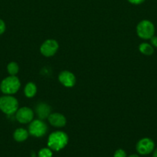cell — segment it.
Masks as SVG:
<instances>
[{"label":"cell","instance_id":"2e32d148","mask_svg":"<svg viewBox=\"0 0 157 157\" xmlns=\"http://www.w3.org/2000/svg\"><path fill=\"white\" fill-rule=\"evenodd\" d=\"M38 157H52V151L50 148H42L38 151Z\"/></svg>","mask_w":157,"mask_h":157},{"label":"cell","instance_id":"7c38bea8","mask_svg":"<svg viewBox=\"0 0 157 157\" xmlns=\"http://www.w3.org/2000/svg\"><path fill=\"white\" fill-rule=\"evenodd\" d=\"M29 133L24 128H18L13 133V138L17 142H24L29 137Z\"/></svg>","mask_w":157,"mask_h":157},{"label":"cell","instance_id":"8fae6325","mask_svg":"<svg viewBox=\"0 0 157 157\" xmlns=\"http://www.w3.org/2000/svg\"><path fill=\"white\" fill-rule=\"evenodd\" d=\"M51 107L49 104L46 103H39L35 107V113H36L37 117L40 120L48 119L49 116L51 113Z\"/></svg>","mask_w":157,"mask_h":157},{"label":"cell","instance_id":"5bb4252c","mask_svg":"<svg viewBox=\"0 0 157 157\" xmlns=\"http://www.w3.org/2000/svg\"><path fill=\"white\" fill-rule=\"evenodd\" d=\"M139 50L142 54L145 55H152L154 52V48L149 43L143 42L139 46Z\"/></svg>","mask_w":157,"mask_h":157},{"label":"cell","instance_id":"7a4b0ae2","mask_svg":"<svg viewBox=\"0 0 157 157\" xmlns=\"http://www.w3.org/2000/svg\"><path fill=\"white\" fill-rule=\"evenodd\" d=\"M21 87L19 79L16 76L9 75L4 78L0 84V90L4 94L12 95L17 93Z\"/></svg>","mask_w":157,"mask_h":157},{"label":"cell","instance_id":"3957f363","mask_svg":"<svg viewBox=\"0 0 157 157\" xmlns=\"http://www.w3.org/2000/svg\"><path fill=\"white\" fill-rule=\"evenodd\" d=\"M18 109V102L12 95H6L0 98V110L7 115L15 113Z\"/></svg>","mask_w":157,"mask_h":157},{"label":"cell","instance_id":"52a82bcc","mask_svg":"<svg viewBox=\"0 0 157 157\" xmlns=\"http://www.w3.org/2000/svg\"><path fill=\"white\" fill-rule=\"evenodd\" d=\"M15 118L20 124H29L33 121L34 111L28 107H23L18 108L15 112Z\"/></svg>","mask_w":157,"mask_h":157},{"label":"cell","instance_id":"4fadbf2b","mask_svg":"<svg viewBox=\"0 0 157 157\" xmlns=\"http://www.w3.org/2000/svg\"><path fill=\"white\" fill-rule=\"evenodd\" d=\"M37 87L33 82H29L26 84L24 88V94L26 98H32L36 94Z\"/></svg>","mask_w":157,"mask_h":157},{"label":"cell","instance_id":"9c48e42d","mask_svg":"<svg viewBox=\"0 0 157 157\" xmlns=\"http://www.w3.org/2000/svg\"><path fill=\"white\" fill-rule=\"evenodd\" d=\"M58 81L64 87H72L75 84V76L69 71H63L58 75Z\"/></svg>","mask_w":157,"mask_h":157},{"label":"cell","instance_id":"e0dca14e","mask_svg":"<svg viewBox=\"0 0 157 157\" xmlns=\"http://www.w3.org/2000/svg\"><path fill=\"white\" fill-rule=\"evenodd\" d=\"M113 157H126V153L123 150L119 149L115 152Z\"/></svg>","mask_w":157,"mask_h":157},{"label":"cell","instance_id":"6da1fadb","mask_svg":"<svg viewBox=\"0 0 157 157\" xmlns=\"http://www.w3.org/2000/svg\"><path fill=\"white\" fill-rule=\"evenodd\" d=\"M69 136L63 131H55L51 133L48 138V147L54 151H59L66 147Z\"/></svg>","mask_w":157,"mask_h":157},{"label":"cell","instance_id":"8992f818","mask_svg":"<svg viewBox=\"0 0 157 157\" xmlns=\"http://www.w3.org/2000/svg\"><path fill=\"white\" fill-rule=\"evenodd\" d=\"M58 49V43L54 39L46 40L40 46V52L45 57H52Z\"/></svg>","mask_w":157,"mask_h":157},{"label":"cell","instance_id":"d6986e66","mask_svg":"<svg viewBox=\"0 0 157 157\" xmlns=\"http://www.w3.org/2000/svg\"><path fill=\"white\" fill-rule=\"evenodd\" d=\"M150 44H152L153 48H157V37L152 36L150 38Z\"/></svg>","mask_w":157,"mask_h":157},{"label":"cell","instance_id":"5b68a950","mask_svg":"<svg viewBox=\"0 0 157 157\" xmlns=\"http://www.w3.org/2000/svg\"><path fill=\"white\" fill-rule=\"evenodd\" d=\"M47 130V125L42 120H33L29 123L28 131L31 136L35 137H42L46 134Z\"/></svg>","mask_w":157,"mask_h":157},{"label":"cell","instance_id":"ffe728a7","mask_svg":"<svg viewBox=\"0 0 157 157\" xmlns=\"http://www.w3.org/2000/svg\"><path fill=\"white\" fill-rule=\"evenodd\" d=\"M127 1L133 5H139L143 3L145 0H127Z\"/></svg>","mask_w":157,"mask_h":157},{"label":"cell","instance_id":"9a60e30c","mask_svg":"<svg viewBox=\"0 0 157 157\" xmlns=\"http://www.w3.org/2000/svg\"><path fill=\"white\" fill-rule=\"evenodd\" d=\"M7 71L9 72V75H12V76H15V75L18 74V71H19V67H18V64L16 62H12L9 63V64L7 65Z\"/></svg>","mask_w":157,"mask_h":157},{"label":"cell","instance_id":"7402d4cb","mask_svg":"<svg viewBox=\"0 0 157 157\" xmlns=\"http://www.w3.org/2000/svg\"><path fill=\"white\" fill-rule=\"evenodd\" d=\"M128 157H139V156L137 154H131L130 156H129Z\"/></svg>","mask_w":157,"mask_h":157},{"label":"cell","instance_id":"277c9868","mask_svg":"<svg viewBox=\"0 0 157 157\" xmlns=\"http://www.w3.org/2000/svg\"><path fill=\"white\" fill-rule=\"evenodd\" d=\"M136 33L143 39H150L155 34V26L149 20H143L137 25Z\"/></svg>","mask_w":157,"mask_h":157},{"label":"cell","instance_id":"ba28073f","mask_svg":"<svg viewBox=\"0 0 157 157\" xmlns=\"http://www.w3.org/2000/svg\"><path fill=\"white\" fill-rule=\"evenodd\" d=\"M155 148V144L150 138H143L136 144V150L140 155H148Z\"/></svg>","mask_w":157,"mask_h":157},{"label":"cell","instance_id":"44dd1931","mask_svg":"<svg viewBox=\"0 0 157 157\" xmlns=\"http://www.w3.org/2000/svg\"><path fill=\"white\" fill-rule=\"evenodd\" d=\"M152 157H157V148L155 150H153V154H152Z\"/></svg>","mask_w":157,"mask_h":157},{"label":"cell","instance_id":"30bf717a","mask_svg":"<svg viewBox=\"0 0 157 157\" xmlns=\"http://www.w3.org/2000/svg\"><path fill=\"white\" fill-rule=\"evenodd\" d=\"M49 123L56 128H61L66 124V118L59 113H51L48 117Z\"/></svg>","mask_w":157,"mask_h":157},{"label":"cell","instance_id":"ac0fdd59","mask_svg":"<svg viewBox=\"0 0 157 157\" xmlns=\"http://www.w3.org/2000/svg\"><path fill=\"white\" fill-rule=\"evenodd\" d=\"M5 31H6V24L3 20L0 19V35L4 33Z\"/></svg>","mask_w":157,"mask_h":157}]
</instances>
